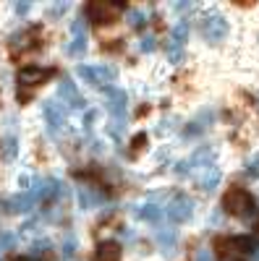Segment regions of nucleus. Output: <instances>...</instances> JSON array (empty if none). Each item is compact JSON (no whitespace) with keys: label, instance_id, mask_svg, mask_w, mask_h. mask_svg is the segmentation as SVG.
<instances>
[{"label":"nucleus","instance_id":"22","mask_svg":"<svg viewBox=\"0 0 259 261\" xmlns=\"http://www.w3.org/2000/svg\"><path fill=\"white\" fill-rule=\"evenodd\" d=\"M16 243V235H11V232H3L0 235V248H11Z\"/></svg>","mask_w":259,"mask_h":261},{"label":"nucleus","instance_id":"3","mask_svg":"<svg viewBox=\"0 0 259 261\" xmlns=\"http://www.w3.org/2000/svg\"><path fill=\"white\" fill-rule=\"evenodd\" d=\"M199 32L209 45H218V42H223L228 37V21L220 13H207L199 24Z\"/></svg>","mask_w":259,"mask_h":261},{"label":"nucleus","instance_id":"23","mask_svg":"<svg viewBox=\"0 0 259 261\" xmlns=\"http://www.w3.org/2000/svg\"><path fill=\"white\" fill-rule=\"evenodd\" d=\"M246 175H251V178H259V157L249 162V167H246Z\"/></svg>","mask_w":259,"mask_h":261},{"label":"nucleus","instance_id":"28","mask_svg":"<svg viewBox=\"0 0 259 261\" xmlns=\"http://www.w3.org/2000/svg\"><path fill=\"white\" fill-rule=\"evenodd\" d=\"M197 261H209V251H199V258Z\"/></svg>","mask_w":259,"mask_h":261},{"label":"nucleus","instance_id":"17","mask_svg":"<svg viewBox=\"0 0 259 261\" xmlns=\"http://www.w3.org/2000/svg\"><path fill=\"white\" fill-rule=\"evenodd\" d=\"M186 39H189V24L186 21H178V24L170 29V50H183Z\"/></svg>","mask_w":259,"mask_h":261},{"label":"nucleus","instance_id":"16","mask_svg":"<svg viewBox=\"0 0 259 261\" xmlns=\"http://www.w3.org/2000/svg\"><path fill=\"white\" fill-rule=\"evenodd\" d=\"M102 201H105V196L97 193L95 188H89V186H81V188H79V206H81V209H95V206H100Z\"/></svg>","mask_w":259,"mask_h":261},{"label":"nucleus","instance_id":"15","mask_svg":"<svg viewBox=\"0 0 259 261\" xmlns=\"http://www.w3.org/2000/svg\"><path fill=\"white\" fill-rule=\"evenodd\" d=\"M223 180V172H220V167H215V165H209V167H204V172L197 178V186L202 188V191H212V188H218V183Z\"/></svg>","mask_w":259,"mask_h":261},{"label":"nucleus","instance_id":"24","mask_svg":"<svg viewBox=\"0 0 259 261\" xmlns=\"http://www.w3.org/2000/svg\"><path fill=\"white\" fill-rule=\"evenodd\" d=\"M63 256H74V238H68V243H63Z\"/></svg>","mask_w":259,"mask_h":261},{"label":"nucleus","instance_id":"18","mask_svg":"<svg viewBox=\"0 0 259 261\" xmlns=\"http://www.w3.org/2000/svg\"><path fill=\"white\" fill-rule=\"evenodd\" d=\"M157 243H160L162 253H173V248H176V243H178L176 230H160L157 232Z\"/></svg>","mask_w":259,"mask_h":261},{"label":"nucleus","instance_id":"27","mask_svg":"<svg viewBox=\"0 0 259 261\" xmlns=\"http://www.w3.org/2000/svg\"><path fill=\"white\" fill-rule=\"evenodd\" d=\"M27 11H29V3H18L16 6V13H27Z\"/></svg>","mask_w":259,"mask_h":261},{"label":"nucleus","instance_id":"25","mask_svg":"<svg viewBox=\"0 0 259 261\" xmlns=\"http://www.w3.org/2000/svg\"><path fill=\"white\" fill-rule=\"evenodd\" d=\"M95 118H97V113H95V110H89V113H86V115H84V125H86V128H89V125L95 123Z\"/></svg>","mask_w":259,"mask_h":261},{"label":"nucleus","instance_id":"6","mask_svg":"<svg viewBox=\"0 0 259 261\" xmlns=\"http://www.w3.org/2000/svg\"><path fill=\"white\" fill-rule=\"evenodd\" d=\"M107 113L113 115L115 125H123L126 123V113H128V94L123 89H115L110 86L107 89Z\"/></svg>","mask_w":259,"mask_h":261},{"label":"nucleus","instance_id":"14","mask_svg":"<svg viewBox=\"0 0 259 261\" xmlns=\"http://www.w3.org/2000/svg\"><path fill=\"white\" fill-rule=\"evenodd\" d=\"M121 256H123V251H121V246L115 241H102L97 246V251H95L97 261H121Z\"/></svg>","mask_w":259,"mask_h":261},{"label":"nucleus","instance_id":"8","mask_svg":"<svg viewBox=\"0 0 259 261\" xmlns=\"http://www.w3.org/2000/svg\"><path fill=\"white\" fill-rule=\"evenodd\" d=\"M212 160H215V151H212L209 146H202V149H197V151H194V154H191L189 160L178 162L176 172H178V175H186L189 170H197L199 165H202V167H209V165H212Z\"/></svg>","mask_w":259,"mask_h":261},{"label":"nucleus","instance_id":"19","mask_svg":"<svg viewBox=\"0 0 259 261\" xmlns=\"http://www.w3.org/2000/svg\"><path fill=\"white\" fill-rule=\"evenodd\" d=\"M16 154H18V139L16 136H6L3 139V160L11 162Z\"/></svg>","mask_w":259,"mask_h":261},{"label":"nucleus","instance_id":"7","mask_svg":"<svg viewBox=\"0 0 259 261\" xmlns=\"http://www.w3.org/2000/svg\"><path fill=\"white\" fill-rule=\"evenodd\" d=\"M42 115H45V125L53 136H58L63 128H66V113H63V107L58 102H45L42 105Z\"/></svg>","mask_w":259,"mask_h":261},{"label":"nucleus","instance_id":"2","mask_svg":"<svg viewBox=\"0 0 259 261\" xmlns=\"http://www.w3.org/2000/svg\"><path fill=\"white\" fill-rule=\"evenodd\" d=\"M76 76L81 81H86L89 86H95V89H102V86L110 89V84H115V79H118V71H115V65H110V63H102V65H79Z\"/></svg>","mask_w":259,"mask_h":261},{"label":"nucleus","instance_id":"21","mask_svg":"<svg viewBox=\"0 0 259 261\" xmlns=\"http://www.w3.org/2000/svg\"><path fill=\"white\" fill-rule=\"evenodd\" d=\"M139 47H142V53H155V50H157V39H155L152 34H147V37H142Z\"/></svg>","mask_w":259,"mask_h":261},{"label":"nucleus","instance_id":"13","mask_svg":"<svg viewBox=\"0 0 259 261\" xmlns=\"http://www.w3.org/2000/svg\"><path fill=\"white\" fill-rule=\"evenodd\" d=\"M157 199L160 196H155V199H147L142 206H136V217L144 222H157L160 217H162V209L157 206Z\"/></svg>","mask_w":259,"mask_h":261},{"label":"nucleus","instance_id":"1","mask_svg":"<svg viewBox=\"0 0 259 261\" xmlns=\"http://www.w3.org/2000/svg\"><path fill=\"white\" fill-rule=\"evenodd\" d=\"M223 209L233 217H241V220H251L256 217V204H254V196L244 188H230L223 199Z\"/></svg>","mask_w":259,"mask_h":261},{"label":"nucleus","instance_id":"5","mask_svg":"<svg viewBox=\"0 0 259 261\" xmlns=\"http://www.w3.org/2000/svg\"><path fill=\"white\" fill-rule=\"evenodd\" d=\"M218 248H220V253H236V258H239L241 253H256L254 248H259V246L251 235H236V238H220Z\"/></svg>","mask_w":259,"mask_h":261},{"label":"nucleus","instance_id":"20","mask_svg":"<svg viewBox=\"0 0 259 261\" xmlns=\"http://www.w3.org/2000/svg\"><path fill=\"white\" fill-rule=\"evenodd\" d=\"M126 18H128V24L136 27V29H142V27L147 24V16H144V11H136V8L128 11V13H126Z\"/></svg>","mask_w":259,"mask_h":261},{"label":"nucleus","instance_id":"12","mask_svg":"<svg viewBox=\"0 0 259 261\" xmlns=\"http://www.w3.org/2000/svg\"><path fill=\"white\" fill-rule=\"evenodd\" d=\"M58 97H60L63 102H66L68 107H76V110L86 105V102H84V97L76 92V84H74L71 79H60V84H58Z\"/></svg>","mask_w":259,"mask_h":261},{"label":"nucleus","instance_id":"4","mask_svg":"<svg viewBox=\"0 0 259 261\" xmlns=\"http://www.w3.org/2000/svg\"><path fill=\"white\" fill-rule=\"evenodd\" d=\"M165 214H168V220H170L173 225L189 222L191 217H194V199H191V196H186V193L173 196L170 204H168V209H165Z\"/></svg>","mask_w":259,"mask_h":261},{"label":"nucleus","instance_id":"10","mask_svg":"<svg viewBox=\"0 0 259 261\" xmlns=\"http://www.w3.org/2000/svg\"><path fill=\"white\" fill-rule=\"evenodd\" d=\"M50 76H53L50 68H39V65H24V68L18 71V84H24V86H39V84H45Z\"/></svg>","mask_w":259,"mask_h":261},{"label":"nucleus","instance_id":"9","mask_svg":"<svg viewBox=\"0 0 259 261\" xmlns=\"http://www.w3.org/2000/svg\"><path fill=\"white\" fill-rule=\"evenodd\" d=\"M66 50H68L71 58H81L86 53V27H84L81 18L71 21V42H68Z\"/></svg>","mask_w":259,"mask_h":261},{"label":"nucleus","instance_id":"26","mask_svg":"<svg viewBox=\"0 0 259 261\" xmlns=\"http://www.w3.org/2000/svg\"><path fill=\"white\" fill-rule=\"evenodd\" d=\"M144 141H147V134H136V136H134V146H136V149H139Z\"/></svg>","mask_w":259,"mask_h":261},{"label":"nucleus","instance_id":"11","mask_svg":"<svg viewBox=\"0 0 259 261\" xmlns=\"http://www.w3.org/2000/svg\"><path fill=\"white\" fill-rule=\"evenodd\" d=\"M123 6H107V3H89L86 6V13H89V18L95 21V24H110V21L118 16Z\"/></svg>","mask_w":259,"mask_h":261}]
</instances>
